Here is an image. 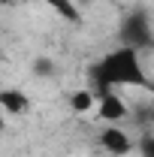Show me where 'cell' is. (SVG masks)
<instances>
[{
	"label": "cell",
	"instance_id": "cell-1",
	"mask_svg": "<svg viewBox=\"0 0 154 157\" xmlns=\"http://www.w3.org/2000/svg\"><path fill=\"white\" fill-rule=\"evenodd\" d=\"M88 88H94L97 94L124 88H154V78L142 63V52L118 42L88 70Z\"/></svg>",
	"mask_w": 154,
	"mask_h": 157
},
{
	"label": "cell",
	"instance_id": "cell-2",
	"mask_svg": "<svg viewBox=\"0 0 154 157\" xmlns=\"http://www.w3.org/2000/svg\"><path fill=\"white\" fill-rule=\"evenodd\" d=\"M118 42L130 45V48H154V27L145 9H130L124 12V18L118 21Z\"/></svg>",
	"mask_w": 154,
	"mask_h": 157
},
{
	"label": "cell",
	"instance_id": "cell-3",
	"mask_svg": "<svg viewBox=\"0 0 154 157\" xmlns=\"http://www.w3.org/2000/svg\"><path fill=\"white\" fill-rule=\"evenodd\" d=\"M97 142H100V148L109 157H130L136 151L133 136H130L121 124H103L100 133H97Z\"/></svg>",
	"mask_w": 154,
	"mask_h": 157
},
{
	"label": "cell",
	"instance_id": "cell-4",
	"mask_svg": "<svg viewBox=\"0 0 154 157\" xmlns=\"http://www.w3.org/2000/svg\"><path fill=\"white\" fill-rule=\"evenodd\" d=\"M103 124H124V121H130L133 115V109H130V103L127 97L121 94V91H103L100 100H97V112H94Z\"/></svg>",
	"mask_w": 154,
	"mask_h": 157
},
{
	"label": "cell",
	"instance_id": "cell-5",
	"mask_svg": "<svg viewBox=\"0 0 154 157\" xmlns=\"http://www.w3.org/2000/svg\"><path fill=\"white\" fill-rule=\"evenodd\" d=\"M0 109L9 118H24L33 112V97L24 88H3L0 91Z\"/></svg>",
	"mask_w": 154,
	"mask_h": 157
},
{
	"label": "cell",
	"instance_id": "cell-6",
	"mask_svg": "<svg viewBox=\"0 0 154 157\" xmlns=\"http://www.w3.org/2000/svg\"><path fill=\"white\" fill-rule=\"evenodd\" d=\"M97 100H100V94L85 85V88H73L67 94V106L73 115H91V112H97Z\"/></svg>",
	"mask_w": 154,
	"mask_h": 157
},
{
	"label": "cell",
	"instance_id": "cell-7",
	"mask_svg": "<svg viewBox=\"0 0 154 157\" xmlns=\"http://www.w3.org/2000/svg\"><path fill=\"white\" fill-rule=\"evenodd\" d=\"M58 73V63L48 58V55H37V58L30 60V76L33 78H48Z\"/></svg>",
	"mask_w": 154,
	"mask_h": 157
},
{
	"label": "cell",
	"instance_id": "cell-8",
	"mask_svg": "<svg viewBox=\"0 0 154 157\" xmlns=\"http://www.w3.org/2000/svg\"><path fill=\"white\" fill-rule=\"evenodd\" d=\"M139 154L142 157H154V136H145L139 142Z\"/></svg>",
	"mask_w": 154,
	"mask_h": 157
},
{
	"label": "cell",
	"instance_id": "cell-9",
	"mask_svg": "<svg viewBox=\"0 0 154 157\" xmlns=\"http://www.w3.org/2000/svg\"><path fill=\"white\" fill-rule=\"evenodd\" d=\"M151 58H154V48H151ZM151 78H154V63H151Z\"/></svg>",
	"mask_w": 154,
	"mask_h": 157
}]
</instances>
